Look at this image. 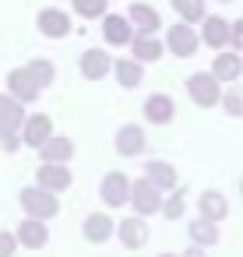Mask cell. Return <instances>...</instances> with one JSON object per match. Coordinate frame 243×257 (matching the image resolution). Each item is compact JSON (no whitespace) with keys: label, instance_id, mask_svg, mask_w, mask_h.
Here are the masks:
<instances>
[{"label":"cell","instance_id":"obj_1","mask_svg":"<svg viewBox=\"0 0 243 257\" xmlns=\"http://www.w3.org/2000/svg\"><path fill=\"white\" fill-rule=\"evenodd\" d=\"M187 95H190L197 106L211 109L215 102H222V85H218L208 71H194V74L187 78Z\"/></svg>","mask_w":243,"mask_h":257},{"label":"cell","instance_id":"obj_2","mask_svg":"<svg viewBox=\"0 0 243 257\" xmlns=\"http://www.w3.org/2000/svg\"><path fill=\"white\" fill-rule=\"evenodd\" d=\"M22 208H25L29 218H36V222H46V218H53V215L60 211L57 197L46 194V190H39V187H25V190H22Z\"/></svg>","mask_w":243,"mask_h":257},{"label":"cell","instance_id":"obj_3","mask_svg":"<svg viewBox=\"0 0 243 257\" xmlns=\"http://www.w3.org/2000/svg\"><path fill=\"white\" fill-rule=\"evenodd\" d=\"M131 204H134L138 218H141V215H155V211L162 208V194H159V187H152V183L141 176V180L131 183Z\"/></svg>","mask_w":243,"mask_h":257},{"label":"cell","instance_id":"obj_4","mask_svg":"<svg viewBox=\"0 0 243 257\" xmlns=\"http://www.w3.org/2000/svg\"><path fill=\"white\" fill-rule=\"evenodd\" d=\"M25 131H22V138H25V145L29 148H43L50 138H53V120L46 116V113H36V116H25V123H22Z\"/></svg>","mask_w":243,"mask_h":257},{"label":"cell","instance_id":"obj_5","mask_svg":"<svg viewBox=\"0 0 243 257\" xmlns=\"http://www.w3.org/2000/svg\"><path fill=\"white\" fill-rule=\"evenodd\" d=\"M99 194H102V201L109 208H124V201H131V180H127V173H109L102 180Z\"/></svg>","mask_w":243,"mask_h":257},{"label":"cell","instance_id":"obj_6","mask_svg":"<svg viewBox=\"0 0 243 257\" xmlns=\"http://www.w3.org/2000/svg\"><path fill=\"white\" fill-rule=\"evenodd\" d=\"M166 46L176 53V57H194L197 53V36H194V29L190 25H173L169 29V36H166Z\"/></svg>","mask_w":243,"mask_h":257},{"label":"cell","instance_id":"obj_7","mask_svg":"<svg viewBox=\"0 0 243 257\" xmlns=\"http://www.w3.org/2000/svg\"><path fill=\"white\" fill-rule=\"evenodd\" d=\"M102 36H106V43H113V46H131V43H134V29H131V22H127L124 15H106Z\"/></svg>","mask_w":243,"mask_h":257},{"label":"cell","instance_id":"obj_8","mask_svg":"<svg viewBox=\"0 0 243 257\" xmlns=\"http://www.w3.org/2000/svg\"><path fill=\"white\" fill-rule=\"evenodd\" d=\"M116 236H120V243H124L127 250H141V246L148 243V222H141V218H124V222L116 225Z\"/></svg>","mask_w":243,"mask_h":257},{"label":"cell","instance_id":"obj_9","mask_svg":"<svg viewBox=\"0 0 243 257\" xmlns=\"http://www.w3.org/2000/svg\"><path fill=\"white\" fill-rule=\"evenodd\" d=\"M127 22H131V29H141V36H155L159 25H162V22H159V11L148 8V4H131Z\"/></svg>","mask_w":243,"mask_h":257},{"label":"cell","instance_id":"obj_10","mask_svg":"<svg viewBox=\"0 0 243 257\" xmlns=\"http://www.w3.org/2000/svg\"><path fill=\"white\" fill-rule=\"evenodd\" d=\"M201 25H204V29H201V39H204L211 50H225V46H229V22H225V18L208 15Z\"/></svg>","mask_w":243,"mask_h":257},{"label":"cell","instance_id":"obj_11","mask_svg":"<svg viewBox=\"0 0 243 257\" xmlns=\"http://www.w3.org/2000/svg\"><path fill=\"white\" fill-rule=\"evenodd\" d=\"M11 99H18V102H32L36 95H39V81L29 74V67H18V71H11Z\"/></svg>","mask_w":243,"mask_h":257},{"label":"cell","instance_id":"obj_12","mask_svg":"<svg viewBox=\"0 0 243 257\" xmlns=\"http://www.w3.org/2000/svg\"><path fill=\"white\" fill-rule=\"evenodd\" d=\"M197 211H201V218L204 222H222L225 218V211H229V201L218 194V190H204L201 197H197Z\"/></svg>","mask_w":243,"mask_h":257},{"label":"cell","instance_id":"obj_13","mask_svg":"<svg viewBox=\"0 0 243 257\" xmlns=\"http://www.w3.org/2000/svg\"><path fill=\"white\" fill-rule=\"evenodd\" d=\"M39 32L50 36V39H64V36L71 32V18H67L64 11H57V8L39 11Z\"/></svg>","mask_w":243,"mask_h":257},{"label":"cell","instance_id":"obj_14","mask_svg":"<svg viewBox=\"0 0 243 257\" xmlns=\"http://www.w3.org/2000/svg\"><path fill=\"white\" fill-rule=\"evenodd\" d=\"M36 176H39V190H46V194L71 187V169L67 166H39Z\"/></svg>","mask_w":243,"mask_h":257},{"label":"cell","instance_id":"obj_15","mask_svg":"<svg viewBox=\"0 0 243 257\" xmlns=\"http://www.w3.org/2000/svg\"><path fill=\"white\" fill-rule=\"evenodd\" d=\"M22 123H25V109H22V102L11 99V95H0V131H4V134H15Z\"/></svg>","mask_w":243,"mask_h":257},{"label":"cell","instance_id":"obj_16","mask_svg":"<svg viewBox=\"0 0 243 257\" xmlns=\"http://www.w3.org/2000/svg\"><path fill=\"white\" fill-rule=\"evenodd\" d=\"M243 74V60L236 57V53H218L215 57V64H211V78L222 85V81H232L236 85V78Z\"/></svg>","mask_w":243,"mask_h":257},{"label":"cell","instance_id":"obj_17","mask_svg":"<svg viewBox=\"0 0 243 257\" xmlns=\"http://www.w3.org/2000/svg\"><path fill=\"white\" fill-rule=\"evenodd\" d=\"M173 113H176V106H173L169 95L159 92V95H148V99H145V120H148V123H169Z\"/></svg>","mask_w":243,"mask_h":257},{"label":"cell","instance_id":"obj_18","mask_svg":"<svg viewBox=\"0 0 243 257\" xmlns=\"http://www.w3.org/2000/svg\"><path fill=\"white\" fill-rule=\"evenodd\" d=\"M116 152L120 155H141L145 152V131L138 123H127L116 131Z\"/></svg>","mask_w":243,"mask_h":257},{"label":"cell","instance_id":"obj_19","mask_svg":"<svg viewBox=\"0 0 243 257\" xmlns=\"http://www.w3.org/2000/svg\"><path fill=\"white\" fill-rule=\"evenodd\" d=\"M74 155V141L71 138H50L46 145H43V159H46V166H64L67 159Z\"/></svg>","mask_w":243,"mask_h":257},{"label":"cell","instance_id":"obj_20","mask_svg":"<svg viewBox=\"0 0 243 257\" xmlns=\"http://www.w3.org/2000/svg\"><path fill=\"white\" fill-rule=\"evenodd\" d=\"M109 57L102 53V50H88L85 57H81V74L88 78V81H99V78H106L109 74Z\"/></svg>","mask_w":243,"mask_h":257},{"label":"cell","instance_id":"obj_21","mask_svg":"<svg viewBox=\"0 0 243 257\" xmlns=\"http://www.w3.org/2000/svg\"><path fill=\"white\" fill-rule=\"evenodd\" d=\"M131 50H134V60H138V64H155V60L162 57V43H159L155 36H134Z\"/></svg>","mask_w":243,"mask_h":257},{"label":"cell","instance_id":"obj_22","mask_svg":"<svg viewBox=\"0 0 243 257\" xmlns=\"http://www.w3.org/2000/svg\"><path fill=\"white\" fill-rule=\"evenodd\" d=\"M46 239H50L46 222H36V218H25V222H22V229H18V243L39 250V246H46Z\"/></svg>","mask_w":243,"mask_h":257},{"label":"cell","instance_id":"obj_23","mask_svg":"<svg viewBox=\"0 0 243 257\" xmlns=\"http://www.w3.org/2000/svg\"><path fill=\"white\" fill-rule=\"evenodd\" d=\"M145 180H148L152 187H159V190H173V187H176V169H173L169 162H148Z\"/></svg>","mask_w":243,"mask_h":257},{"label":"cell","instance_id":"obj_24","mask_svg":"<svg viewBox=\"0 0 243 257\" xmlns=\"http://www.w3.org/2000/svg\"><path fill=\"white\" fill-rule=\"evenodd\" d=\"M113 236V218L109 215H88L85 218V239L88 243H106Z\"/></svg>","mask_w":243,"mask_h":257},{"label":"cell","instance_id":"obj_25","mask_svg":"<svg viewBox=\"0 0 243 257\" xmlns=\"http://www.w3.org/2000/svg\"><path fill=\"white\" fill-rule=\"evenodd\" d=\"M187 232H190L194 246H201V250H208V246H215V243H218V225H211V222H204V218L190 222V225H187Z\"/></svg>","mask_w":243,"mask_h":257},{"label":"cell","instance_id":"obj_26","mask_svg":"<svg viewBox=\"0 0 243 257\" xmlns=\"http://www.w3.org/2000/svg\"><path fill=\"white\" fill-rule=\"evenodd\" d=\"M113 71H116V78H120V85H124V88H138V85L145 81V71H141V64H138V60H116V64H113Z\"/></svg>","mask_w":243,"mask_h":257},{"label":"cell","instance_id":"obj_27","mask_svg":"<svg viewBox=\"0 0 243 257\" xmlns=\"http://www.w3.org/2000/svg\"><path fill=\"white\" fill-rule=\"evenodd\" d=\"M173 11L180 15V22H183V25L204 22V0H173Z\"/></svg>","mask_w":243,"mask_h":257},{"label":"cell","instance_id":"obj_28","mask_svg":"<svg viewBox=\"0 0 243 257\" xmlns=\"http://www.w3.org/2000/svg\"><path fill=\"white\" fill-rule=\"evenodd\" d=\"M222 106H225L229 116H243V85H239V81L222 92Z\"/></svg>","mask_w":243,"mask_h":257},{"label":"cell","instance_id":"obj_29","mask_svg":"<svg viewBox=\"0 0 243 257\" xmlns=\"http://www.w3.org/2000/svg\"><path fill=\"white\" fill-rule=\"evenodd\" d=\"M106 4L109 0H74V11L81 18H99V15H106Z\"/></svg>","mask_w":243,"mask_h":257},{"label":"cell","instance_id":"obj_30","mask_svg":"<svg viewBox=\"0 0 243 257\" xmlns=\"http://www.w3.org/2000/svg\"><path fill=\"white\" fill-rule=\"evenodd\" d=\"M29 74L39 81V88H46V85L53 81V64H50V60H32V64H29Z\"/></svg>","mask_w":243,"mask_h":257},{"label":"cell","instance_id":"obj_31","mask_svg":"<svg viewBox=\"0 0 243 257\" xmlns=\"http://www.w3.org/2000/svg\"><path fill=\"white\" fill-rule=\"evenodd\" d=\"M162 211H166V218H183V211H187L183 194H169V201L162 204Z\"/></svg>","mask_w":243,"mask_h":257},{"label":"cell","instance_id":"obj_32","mask_svg":"<svg viewBox=\"0 0 243 257\" xmlns=\"http://www.w3.org/2000/svg\"><path fill=\"white\" fill-rule=\"evenodd\" d=\"M229 46H232V53L243 50V18L239 22H229Z\"/></svg>","mask_w":243,"mask_h":257},{"label":"cell","instance_id":"obj_33","mask_svg":"<svg viewBox=\"0 0 243 257\" xmlns=\"http://www.w3.org/2000/svg\"><path fill=\"white\" fill-rule=\"evenodd\" d=\"M15 250H18V236L0 232V257H15Z\"/></svg>","mask_w":243,"mask_h":257},{"label":"cell","instance_id":"obj_34","mask_svg":"<svg viewBox=\"0 0 243 257\" xmlns=\"http://www.w3.org/2000/svg\"><path fill=\"white\" fill-rule=\"evenodd\" d=\"M180 257H208V250H201V246H190V250H183Z\"/></svg>","mask_w":243,"mask_h":257},{"label":"cell","instance_id":"obj_35","mask_svg":"<svg viewBox=\"0 0 243 257\" xmlns=\"http://www.w3.org/2000/svg\"><path fill=\"white\" fill-rule=\"evenodd\" d=\"M159 257H176V253H159Z\"/></svg>","mask_w":243,"mask_h":257},{"label":"cell","instance_id":"obj_36","mask_svg":"<svg viewBox=\"0 0 243 257\" xmlns=\"http://www.w3.org/2000/svg\"><path fill=\"white\" fill-rule=\"evenodd\" d=\"M239 197H243V180H239Z\"/></svg>","mask_w":243,"mask_h":257},{"label":"cell","instance_id":"obj_37","mask_svg":"<svg viewBox=\"0 0 243 257\" xmlns=\"http://www.w3.org/2000/svg\"><path fill=\"white\" fill-rule=\"evenodd\" d=\"M218 4H229V0H218Z\"/></svg>","mask_w":243,"mask_h":257}]
</instances>
